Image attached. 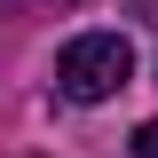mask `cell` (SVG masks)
I'll list each match as a JSON object with an SVG mask.
<instances>
[{"label":"cell","mask_w":158,"mask_h":158,"mask_svg":"<svg viewBox=\"0 0 158 158\" xmlns=\"http://www.w3.org/2000/svg\"><path fill=\"white\" fill-rule=\"evenodd\" d=\"M127 79H135V48L118 32H79L56 56V95L63 103H111Z\"/></svg>","instance_id":"cell-1"},{"label":"cell","mask_w":158,"mask_h":158,"mask_svg":"<svg viewBox=\"0 0 158 158\" xmlns=\"http://www.w3.org/2000/svg\"><path fill=\"white\" fill-rule=\"evenodd\" d=\"M135 158H158V118H150V127H135Z\"/></svg>","instance_id":"cell-2"}]
</instances>
